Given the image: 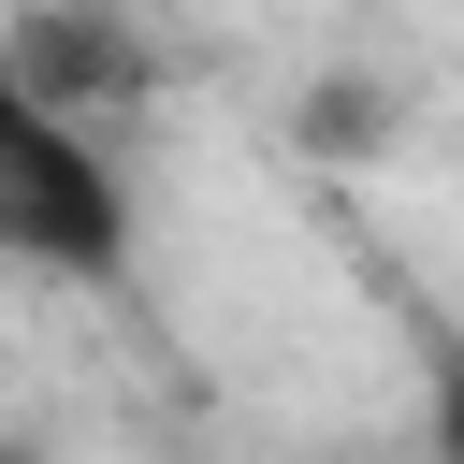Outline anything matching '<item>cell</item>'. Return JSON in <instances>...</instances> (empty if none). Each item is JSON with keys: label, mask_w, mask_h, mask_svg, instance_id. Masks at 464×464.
Here are the masks:
<instances>
[{"label": "cell", "mask_w": 464, "mask_h": 464, "mask_svg": "<svg viewBox=\"0 0 464 464\" xmlns=\"http://www.w3.org/2000/svg\"><path fill=\"white\" fill-rule=\"evenodd\" d=\"M435 464H464V348L435 362Z\"/></svg>", "instance_id": "cell-3"}, {"label": "cell", "mask_w": 464, "mask_h": 464, "mask_svg": "<svg viewBox=\"0 0 464 464\" xmlns=\"http://www.w3.org/2000/svg\"><path fill=\"white\" fill-rule=\"evenodd\" d=\"M0 232L29 276H72V290H116L130 276V188H116V145H87V116L58 102H0Z\"/></svg>", "instance_id": "cell-1"}, {"label": "cell", "mask_w": 464, "mask_h": 464, "mask_svg": "<svg viewBox=\"0 0 464 464\" xmlns=\"http://www.w3.org/2000/svg\"><path fill=\"white\" fill-rule=\"evenodd\" d=\"M160 58L116 29V14H87V0H29L14 14V87L29 102H58V116H102V102H130Z\"/></svg>", "instance_id": "cell-2"}]
</instances>
